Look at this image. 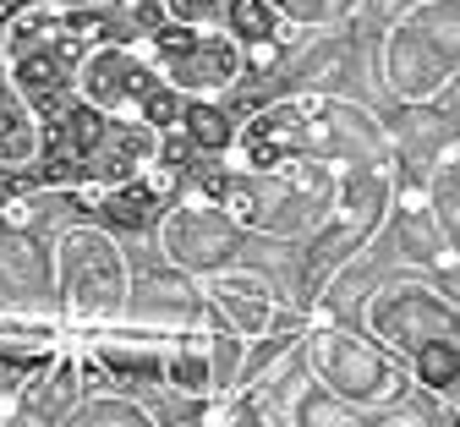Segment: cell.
<instances>
[{"label":"cell","mask_w":460,"mask_h":427,"mask_svg":"<svg viewBox=\"0 0 460 427\" xmlns=\"http://www.w3.org/2000/svg\"><path fill=\"white\" fill-rule=\"evenodd\" d=\"M187 127H192V138H198V143H208V148H219V143H225V120H219L214 110H192V115H187Z\"/></svg>","instance_id":"cell-1"},{"label":"cell","mask_w":460,"mask_h":427,"mask_svg":"<svg viewBox=\"0 0 460 427\" xmlns=\"http://www.w3.org/2000/svg\"><path fill=\"white\" fill-rule=\"evenodd\" d=\"M236 28L247 39H269V12L258 6V0H236Z\"/></svg>","instance_id":"cell-2"}]
</instances>
